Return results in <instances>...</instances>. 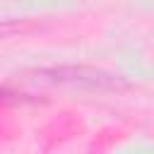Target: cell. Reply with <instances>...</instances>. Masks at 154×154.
<instances>
[{
	"mask_svg": "<svg viewBox=\"0 0 154 154\" xmlns=\"http://www.w3.org/2000/svg\"><path fill=\"white\" fill-rule=\"evenodd\" d=\"M26 84L48 87V89H79V91H120L130 84L111 72L89 65H58L26 72L22 77Z\"/></svg>",
	"mask_w": 154,
	"mask_h": 154,
	"instance_id": "obj_1",
	"label": "cell"
},
{
	"mask_svg": "<svg viewBox=\"0 0 154 154\" xmlns=\"http://www.w3.org/2000/svg\"><path fill=\"white\" fill-rule=\"evenodd\" d=\"M36 29L38 26L31 24L29 19H0V41L14 38V36H24V34H31Z\"/></svg>",
	"mask_w": 154,
	"mask_h": 154,
	"instance_id": "obj_2",
	"label": "cell"
}]
</instances>
